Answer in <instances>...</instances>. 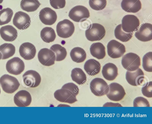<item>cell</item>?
I'll return each instance as SVG.
<instances>
[{
	"label": "cell",
	"instance_id": "3",
	"mask_svg": "<svg viewBox=\"0 0 152 124\" xmlns=\"http://www.w3.org/2000/svg\"><path fill=\"white\" fill-rule=\"evenodd\" d=\"M0 84L3 90L9 94L15 92L20 85L19 82L15 77L7 74H5L0 77Z\"/></svg>",
	"mask_w": 152,
	"mask_h": 124
},
{
	"label": "cell",
	"instance_id": "13",
	"mask_svg": "<svg viewBox=\"0 0 152 124\" xmlns=\"http://www.w3.org/2000/svg\"><path fill=\"white\" fill-rule=\"evenodd\" d=\"M31 21L30 16L26 13L21 11L16 12L13 19V25L20 30H25L30 26Z\"/></svg>",
	"mask_w": 152,
	"mask_h": 124
},
{
	"label": "cell",
	"instance_id": "21",
	"mask_svg": "<svg viewBox=\"0 0 152 124\" xmlns=\"http://www.w3.org/2000/svg\"><path fill=\"white\" fill-rule=\"evenodd\" d=\"M102 72L104 78L109 81L114 80L118 74L117 66L112 63H108L104 65L103 67Z\"/></svg>",
	"mask_w": 152,
	"mask_h": 124
},
{
	"label": "cell",
	"instance_id": "28",
	"mask_svg": "<svg viewBox=\"0 0 152 124\" xmlns=\"http://www.w3.org/2000/svg\"><path fill=\"white\" fill-rule=\"evenodd\" d=\"M15 51V47L11 43H4L0 45V52L2 55V59H5L12 56Z\"/></svg>",
	"mask_w": 152,
	"mask_h": 124
},
{
	"label": "cell",
	"instance_id": "35",
	"mask_svg": "<svg viewBox=\"0 0 152 124\" xmlns=\"http://www.w3.org/2000/svg\"><path fill=\"white\" fill-rule=\"evenodd\" d=\"M134 107H150V104L148 100L142 97L135 98L133 102Z\"/></svg>",
	"mask_w": 152,
	"mask_h": 124
},
{
	"label": "cell",
	"instance_id": "25",
	"mask_svg": "<svg viewBox=\"0 0 152 124\" xmlns=\"http://www.w3.org/2000/svg\"><path fill=\"white\" fill-rule=\"evenodd\" d=\"M70 55L72 61L78 63L83 62L86 57V54L85 51L80 47L73 48L71 50Z\"/></svg>",
	"mask_w": 152,
	"mask_h": 124
},
{
	"label": "cell",
	"instance_id": "1",
	"mask_svg": "<svg viewBox=\"0 0 152 124\" xmlns=\"http://www.w3.org/2000/svg\"><path fill=\"white\" fill-rule=\"evenodd\" d=\"M105 33V29L102 25L98 23H93L86 30L85 36L88 40L94 41L101 40Z\"/></svg>",
	"mask_w": 152,
	"mask_h": 124
},
{
	"label": "cell",
	"instance_id": "23",
	"mask_svg": "<svg viewBox=\"0 0 152 124\" xmlns=\"http://www.w3.org/2000/svg\"><path fill=\"white\" fill-rule=\"evenodd\" d=\"M101 66L100 63L93 59H90L84 64V68L89 75L94 76L98 74L100 71Z\"/></svg>",
	"mask_w": 152,
	"mask_h": 124
},
{
	"label": "cell",
	"instance_id": "26",
	"mask_svg": "<svg viewBox=\"0 0 152 124\" xmlns=\"http://www.w3.org/2000/svg\"><path fill=\"white\" fill-rule=\"evenodd\" d=\"M71 76L72 80L79 85L83 84L86 82V75L80 68H73L72 70Z\"/></svg>",
	"mask_w": 152,
	"mask_h": 124
},
{
	"label": "cell",
	"instance_id": "15",
	"mask_svg": "<svg viewBox=\"0 0 152 124\" xmlns=\"http://www.w3.org/2000/svg\"><path fill=\"white\" fill-rule=\"evenodd\" d=\"M54 96L55 99L61 102L72 104L77 101L74 93L65 89L61 88L57 90Z\"/></svg>",
	"mask_w": 152,
	"mask_h": 124
},
{
	"label": "cell",
	"instance_id": "33",
	"mask_svg": "<svg viewBox=\"0 0 152 124\" xmlns=\"http://www.w3.org/2000/svg\"><path fill=\"white\" fill-rule=\"evenodd\" d=\"M142 66L145 71L148 72H152V52L146 53L142 58Z\"/></svg>",
	"mask_w": 152,
	"mask_h": 124
},
{
	"label": "cell",
	"instance_id": "29",
	"mask_svg": "<svg viewBox=\"0 0 152 124\" xmlns=\"http://www.w3.org/2000/svg\"><path fill=\"white\" fill-rule=\"evenodd\" d=\"M40 37L44 42L49 43L55 40L56 35L53 28L51 27H46L41 31Z\"/></svg>",
	"mask_w": 152,
	"mask_h": 124
},
{
	"label": "cell",
	"instance_id": "19",
	"mask_svg": "<svg viewBox=\"0 0 152 124\" xmlns=\"http://www.w3.org/2000/svg\"><path fill=\"white\" fill-rule=\"evenodd\" d=\"M21 56L26 60L34 58L36 55V49L34 45L31 43L25 42L22 43L19 48Z\"/></svg>",
	"mask_w": 152,
	"mask_h": 124
},
{
	"label": "cell",
	"instance_id": "14",
	"mask_svg": "<svg viewBox=\"0 0 152 124\" xmlns=\"http://www.w3.org/2000/svg\"><path fill=\"white\" fill-rule=\"evenodd\" d=\"M38 58L42 65L47 66L54 65L56 59L54 52L46 48H42L39 50L38 54Z\"/></svg>",
	"mask_w": 152,
	"mask_h": 124
},
{
	"label": "cell",
	"instance_id": "41",
	"mask_svg": "<svg viewBox=\"0 0 152 124\" xmlns=\"http://www.w3.org/2000/svg\"><path fill=\"white\" fill-rule=\"evenodd\" d=\"M3 0H0V4H1L3 1Z\"/></svg>",
	"mask_w": 152,
	"mask_h": 124
},
{
	"label": "cell",
	"instance_id": "11",
	"mask_svg": "<svg viewBox=\"0 0 152 124\" xmlns=\"http://www.w3.org/2000/svg\"><path fill=\"white\" fill-rule=\"evenodd\" d=\"M6 68L8 73L17 75L20 74L24 71L25 64L20 58L15 57L7 61Z\"/></svg>",
	"mask_w": 152,
	"mask_h": 124
},
{
	"label": "cell",
	"instance_id": "5",
	"mask_svg": "<svg viewBox=\"0 0 152 124\" xmlns=\"http://www.w3.org/2000/svg\"><path fill=\"white\" fill-rule=\"evenodd\" d=\"M75 29L73 23L67 19H65L59 21L56 27V31L58 36L64 38L71 37L73 34Z\"/></svg>",
	"mask_w": 152,
	"mask_h": 124
},
{
	"label": "cell",
	"instance_id": "30",
	"mask_svg": "<svg viewBox=\"0 0 152 124\" xmlns=\"http://www.w3.org/2000/svg\"><path fill=\"white\" fill-rule=\"evenodd\" d=\"M114 34L117 39L122 42H126L132 38L133 34L132 32H125L122 29L121 24H120L117 26L115 29Z\"/></svg>",
	"mask_w": 152,
	"mask_h": 124
},
{
	"label": "cell",
	"instance_id": "2",
	"mask_svg": "<svg viewBox=\"0 0 152 124\" xmlns=\"http://www.w3.org/2000/svg\"><path fill=\"white\" fill-rule=\"evenodd\" d=\"M121 64L124 68L127 70L134 71L138 69L140 65V59L137 54L129 52L123 56Z\"/></svg>",
	"mask_w": 152,
	"mask_h": 124
},
{
	"label": "cell",
	"instance_id": "36",
	"mask_svg": "<svg viewBox=\"0 0 152 124\" xmlns=\"http://www.w3.org/2000/svg\"><path fill=\"white\" fill-rule=\"evenodd\" d=\"M141 91L143 95L148 98L152 97V81L146 82L142 88Z\"/></svg>",
	"mask_w": 152,
	"mask_h": 124
},
{
	"label": "cell",
	"instance_id": "38",
	"mask_svg": "<svg viewBox=\"0 0 152 124\" xmlns=\"http://www.w3.org/2000/svg\"><path fill=\"white\" fill-rule=\"evenodd\" d=\"M50 3L51 6L56 9L62 8L66 4L65 0H50Z\"/></svg>",
	"mask_w": 152,
	"mask_h": 124
},
{
	"label": "cell",
	"instance_id": "10",
	"mask_svg": "<svg viewBox=\"0 0 152 124\" xmlns=\"http://www.w3.org/2000/svg\"><path fill=\"white\" fill-rule=\"evenodd\" d=\"M126 79L129 84L134 86H141L145 84L146 79L143 71L139 68L134 71H127L126 74Z\"/></svg>",
	"mask_w": 152,
	"mask_h": 124
},
{
	"label": "cell",
	"instance_id": "9",
	"mask_svg": "<svg viewBox=\"0 0 152 124\" xmlns=\"http://www.w3.org/2000/svg\"><path fill=\"white\" fill-rule=\"evenodd\" d=\"M107 48L108 55L113 59L121 57L126 52L124 45L115 40H112L108 42Z\"/></svg>",
	"mask_w": 152,
	"mask_h": 124
},
{
	"label": "cell",
	"instance_id": "22",
	"mask_svg": "<svg viewBox=\"0 0 152 124\" xmlns=\"http://www.w3.org/2000/svg\"><path fill=\"white\" fill-rule=\"evenodd\" d=\"M122 9L128 12L136 13L141 8L140 0H122L121 3Z\"/></svg>",
	"mask_w": 152,
	"mask_h": 124
},
{
	"label": "cell",
	"instance_id": "12",
	"mask_svg": "<svg viewBox=\"0 0 152 124\" xmlns=\"http://www.w3.org/2000/svg\"><path fill=\"white\" fill-rule=\"evenodd\" d=\"M23 79L24 84L31 88L38 87L41 81V77L39 73L33 70L26 71L23 75Z\"/></svg>",
	"mask_w": 152,
	"mask_h": 124
},
{
	"label": "cell",
	"instance_id": "24",
	"mask_svg": "<svg viewBox=\"0 0 152 124\" xmlns=\"http://www.w3.org/2000/svg\"><path fill=\"white\" fill-rule=\"evenodd\" d=\"M105 49L104 45L100 42L93 43L90 48L91 55L93 57L99 59H103L105 56Z\"/></svg>",
	"mask_w": 152,
	"mask_h": 124
},
{
	"label": "cell",
	"instance_id": "32",
	"mask_svg": "<svg viewBox=\"0 0 152 124\" xmlns=\"http://www.w3.org/2000/svg\"><path fill=\"white\" fill-rule=\"evenodd\" d=\"M13 14V10L10 8L4 9L0 11V25L9 23Z\"/></svg>",
	"mask_w": 152,
	"mask_h": 124
},
{
	"label": "cell",
	"instance_id": "17",
	"mask_svg": "<svg viewBox=\"0 0 152 124\" xmlns=\"http://www.w3.org/2000/svg\"><path fill=\"white\" fill-rule=\"evenodd\" d=\"M134 35L139 40L147 42L152 39V25L149 23L142 24L135 32Z\"/></svg>",
	"mask_w": 152,
	"mask_h": 124
},
{
	"label": "cell",
	"instance_id": "8",
	"mask_svg": "<svg viewBox=\"0 0 152 124\" xmlns=\"http://www.w3.org/2000/svg\"><path fill=\"white\" fill-rule=\"evenodd\" d=\"M108 86L109 91L106 95L110 100L113 101H118L124 98L126 93L122 85L118 83L113 82Z\"/></svg>",
	"mask_w": 152,
	"mask_h": 124
},
{
	"label": "cell",
	"instance_id": "18",
	"mask_svg": "<svg viewBox=\"0 0 152 124\" xmlns=\"http://www.w3.org/2000/svg\"><path fill=\"white\" fill-rule=\"evenodd\" d=\"M31 101L30 94L28 91L24 90L18 92L14 97V103L18 107L28 106L30 104Z\"/></svg>",
	"mask_w": 152,
	"mask_h": 124
},
{
	"label": "cell",
	"instance_id": "7",
	"mask_svg": "<svg viewBox=\"0 0 152 124\" xmlns=\"http://www.w3.org/2000/svg\"><path fill=\"white\" fill-rule=\"evenodd\" d=\"M140 25L139 19L133 15H125L122 20L121 25L122 29L127 33L137 31Z\"/></svg>",
	"mask_w": 152,
	"mask_h": 124
},
{
	"label": "cell",
	"instance_id": "27",
	"mask_svg": "<svg viewBox=\"0 0 152 124\" xmlns=\"http://www.w3.org/2000/svg\"><path fill=\"white\" fill-rule=\"evenodd\" d=\"M40 5L38 0H22L20 3L21 8L28 12L36 11Z\"/></svg>",
	"mask_w": 152,
	"mask_h": 124
},
{
	"label": "cell",
	"instance_id": "34",
	"mask_svg": "<svg viewBox=\"0 0 152 124\" xmlns=\"http://www.w3.org/2000/svg\"><path fill=\"white\" fill-rule=\"evenodd\" d=\"M107 4L106 0H89L90 7L96 10H102L105 7Z\"/></svg>",
	"mask_w": 152,
	"mask_h": 124
},
{
	"label": "cell",
	"instance_id": "40",
	"mask_svg": "<svg viewBox=\"0 0 152 124\" xmlns=\"http://www.w3.org/2000/svg\"><path fill=\"white\" fill-rule=\"evenodd\" d=\"M2 57V55L1 53L0 52V60L1 59Z\"/></svg>",
	"mask_w": 152,
	"mask_h": 124
},
{
	"label": "cell",
	"instance_id": "39",
	"mask_svg": "<svg viewBox=\"0 0 152 124\" xmlns=\"http://www.w3.org/2000/svg\"><path fill=\"white\" fill-rule=\"evenodd\" d=\"M103 107L114 106L122 107L121 104L119 103H114L112 102H107L103 106Z\"/></svg>",
	"mask_w": 152,
	"mask_h": 124
},
{
	"label": "cell",
	"instance_id": "37",
	"mask_svg": "<svg viewBox=\"0 0 152 124\" xmlns=\"http://www.w3.org/2000/svg\"><path fill=\"white\" fill-rule=\"evenodd\" d=\"M62 88L67 89L74 93L76 96L77 95L79 92V89L78 86L72 82H69L64 84Z\"/></svg>",
	"mask_w": 152,
	"mask_h": 124
},
{
	"label": "cell",
	"instance_id": "16",
	"mask_svg": "<svg viewBox=\"0 0 152 124\" xmlns=\"http://www.w3.org/2000/svg\"><path fill=\"white\" fill-rule=\"evenodd\" d=\"M39 17L42 23L46 25L53 24L57 19L56 12L48 7L42 9L39 12Z\"/></svg>",
	"mask_w": 152,
	"mask_h": 124
},
{
	"label": "cell",
	"instance_id": "4",
	"mask_svg": "<svg viewBox=\"0 0 152 124\" xmlns=\"http://www.w3.org/2000/svg\"><path fill=\"white\" fill-rule=\"evenodd\" d=\"M90 87L91 92L97 96L106 95L109 90L107 83L103 79L99 78L93 79L90 82Z\"/></svg>",
	"mask_w": 152,
	"mask_h": 124
},
{
	"label": "cell",
	"instance_id": "31",
	"mask_svg": "<svg viewBox=\"0 0 152 124\" xmlns=\"http://www.w3.org/2000/svg\"><path fill=\"white\" fill-rule=\"evenodd\" d=\"M50 49L55 53L56 61H60L64 60L67 55V51L64 47L58 44L52 45Z\"/></svg>",
	"mask_w": 152,
	"mask_h": 124
},
{
	"label": "cell",
	"instance_id": "6",
	"mask_svg": "<svg viewBox=\"0 0 152 124\" xmlns=\"http://www.w3.org/2000/svg\"><path fill=\"white\" fill-rule=\"evenodd\" d=\"M68 16L71 19L75 22H81L89 18L90 13L86 7L82 5H77L71 9Z\"/></svg>",
	"mask_w": 152,
	"mask_h": 124
},
{
	"label": "cell",
	"instance_id": "42",
	"mask_svg": "<svg viewBox=\"0 0 152 124\" xmlns=\"http://www.w3.org/2000/svg\"><path fill=\"white\" fill-rule=\"evenodd\" d=\"M0 93H1V90H0Z\"/></svg>",
	"mask_w": 152,
	"mask_h": 124
},
{
	"label": "cell",
	"instance_id": "20",
	"mask_svg": "<svg viewBox=\"0 0 152 124\" xmlns=\"http://www.w3.org/2000/svg\"><path fill=\"white\" fill-rule=\"evenodd\" d=\"M17 30L12 26L6 25L0 29V34L1 37L6 41H14L18 36Z\"/></svg>",
	"mask_w": 152,
	"mask_h": 124
}]
</instances>
